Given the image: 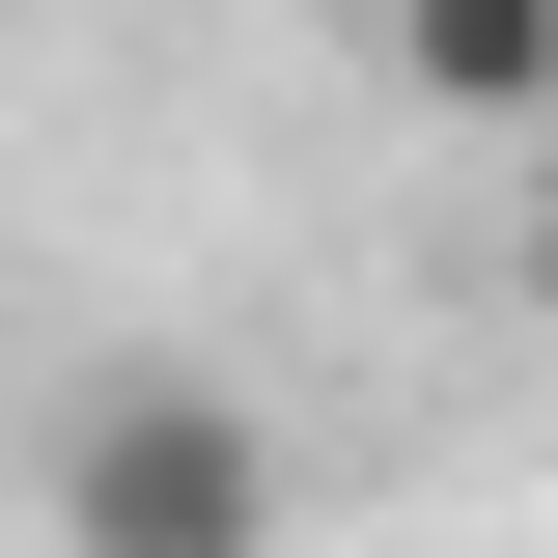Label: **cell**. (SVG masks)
Returning <instances> with one entry per match:
<instances>
[{"mask_svg": "<svg viewBox=\"0 0 558 558\" xmlns=\"http://www.w3.org/2000/svg\"><path fill=\"white\" fill-rule=\"evenodd\" d=\"M57 531H112V558H223V531H279V447L223 391H84L57 418Z\"/></svg>", "mask_w": 558, "mask_h": 558, "instance_id": "1", "label": "cell"}, {"mask_svg": "<svg viewBox=\"0 0 558 558\" xmlns=\"http://www.w3.org/2000/svg\"><path fill=\"white\" fill-rule=\"evenodd\" d=\"M391 84L418 112H558V0H391Z\"/></svg>", "mask_w": 558, "mask_h": 558, "instance_id": "2", "label": "cell"}, {"mask_svg": "<svg viewBox=\"0 0 558 558\" xmlns=\"http://www.w3.org/2000/svg\"><path fill=\"white\" fill-rule=\"evenodd\" d=\"M531 336H558V168H531Z\"/></svg>", "mask_w": 558, "mask_h": 558, "instance_id": "3", "label": "cell"}]
</instances>
